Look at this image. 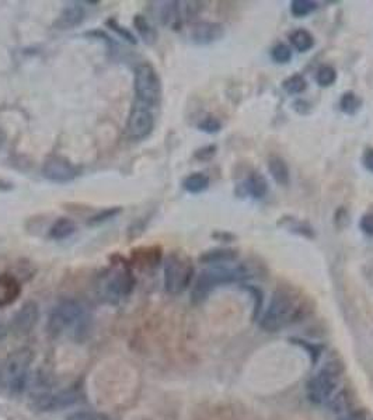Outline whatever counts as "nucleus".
Returning <instances> with one entry per match:
<instances>
[{"label": "nucleus", "instance_id": "obj_1", "mask_svg": "<svg viewBox=\"0 0 373 420\" xmlns=\"http://www.w3.org/2000/svg\"><path fill=\"white\" fill-rule=\"evenodd\" d=\"M312 311L309 299L291 286H280L262 314L260 327L267 332H280L299 321Z\"/></svg>", "mask_w": 373, "mask_h": 420}, {"label": "nucleus", "instance_id": "obj_2", "mask_svg": "<svg viewBox=\"0 0 373 420\" xmlns=\"http://www.w3.org/2000/svg\"><path fill=\"white\" fill-rule=\"evenodd\" d=\"M250 277V269L246 265L211 266L196 276L191 290V301L192 304H202L215 289L223 285L242 282Z\"/></svg>", "mask_w": 373, "mask_h": 420}, {"label": "nucleus", "instance_id": "obj_3", "mask_svg": "<svg viewBox=\"0 0 373 420\" xmlns=\"http://www.w3.org/2000/svg\"><path fill=\"white\" fill-rule=\"evenodd\" d=\"M98 292L109 303H118L135 289V276L131 262L114 257L110 266L98 276Z\"/></svg>", "mask_w": 373, "mask_h": 420}, {"label": "nucleus", "instance_id": "obj_4", "mask_svg": "<svg viewBox=\"0 0 373 420\" xmlns=\"http://www.w3.org/2000/svg\"><path fill=\"white\" fill-rule=\"evenodd\" d=\"M86 308L75 299L60 300L49 312L47 331L52 338H58L65 332L75 329L82 332L87 324Z\"/></svg>", "mask_w": 373, "mask_h": 420}, {"label": "nucleus", "instance_id": "obj_5", "mask_svg": "<svg viewBox=\"0 0 373 420\" xmlns=\"http://www.w3.org/2000/svg\"><path fill=\"white\" fill-rule=\"evenodd\" d=\"M164 289L168 294L179 296L192 283L195 268L191 258L183 251H173L164 259Z\"/></svg>", "mask_w": 373, "mask_h": 420}, {"label": "nucleus", "instance_id": "obj_6", "mask_svg": "<svg viewBox=\"0 0 373 420\" xmlns=\"http://www.w3.org/2000/svg\"><path fill=\"white\" fill-rule=\"evenodd\" d=\"M133 91L137 104L155 111L161 102V80L157 70L148 62L139 63L133 73Z\"/></svg>", "mask_w": 373, "mask_h": 420}, {"label": "nucleus", "instance_id": "obj_7", "mask_svg": "<svg viewBox=\"0 0 373 420\" xmlns=\"http://www.w3.org/2000/svg\"><path fill=\"white\" fill-rule=\"evenodd\" d=\"M32 362L34 352L30 347H20L8 356L3 363L2 380L10 394L20 395L24 391Z\"/></svg>", "mask_w": 373, "mask_h": 420}, {"label": "nucleus", "instance_id": "obj_8", "mask_svg": "<svg viewBox=\"0 0 373 420\" xmlns=\"http://www.w3.org/2000/svg\"><path fill=\"white\" fill-rule=\"evenodd\" d=\"M155 16L157 20L174 31L184 27L185 23L192 21L203 9L205 3L202 2H156Z\"/></svg>", "mask_w": 373, "mask_h": 420}, {"label": "nucleus", "instance_id": "obj_9", "mask_svg": "<svg viewBox=\"0 0 373 420\" xmlns=\"http://www.w3.org/2000/svg\"><path fill=\"white\" fill-rule=\"evenodd\" d=\"M341 364L327 363L308 384V397L316 405H323L334 397L341 378Z\"/></svg>", "mask_w": 373, "mask_h": 420}, {"label": "nucleus", "instance_id": "obj_10", "mask_svg": "<svg viewBox=\"0 0 373 420\" xmlns=\"http://www.w3.org/2000/svg\"><path fill=\"white\" fill-rule=\"evenodd\" d=\"M155 125L156 118L153 110L133 102L126 118V136L131 140H135V142H141V140H145L152 135V132L155 130Z\"/></svg>", "mask_w": 373, "mask_h": 420}, {"label": "nucleus", "instance_id": "obj_11", "mask_svg": "<svg viewBox=\"0 0 373 420\" xmlns=\"http://www.w3.org/2000/svg\"><path fill=\"white\" fill-rule=\"evenodd\" d=\"M43 177L54 184H67L78 178V167L65 156L52 154L43 164Z\"/></svg>", "mask_w": 373, "mask_h": 420}, {"label": "nucleus", "instance_id": "obj_12", "mask_svg": "<svg viewBox=\"0 0 373 420\" xmlns=\"http://www.w3.org/2000/svg\"><path fill=\"white\" fill-rule=\"evenodd\" d=\"M225 25L218 21H195L188 28V38L196 45H210L225 37Z\"/></svg>", "mask_w": 373, "mask_h": 420}, {"label": "nucleus", "instance_id": "obj_13", "mask_svg": "<svg viewBox=\"0 0 373 420\" xmlns=\"http://www.w3.org/2000/svg\"><path fill=\"white\" fill-rule=\"evenodd\" d=\"M40 321V307L36 301H25L10 321V329L19 335H28Z\"/></svg>", "mask_w": 373, "mask_h": 420}, {"label": "nucleus", "instance_id": "obj_14", "mask_svg": "<svg viewBox=\"0 0 373 420\" xmlns=\"http://www.w3.org/2000/svg\"><path fill=\"white\" fill-rule=\"evenodd\" d=\"M86 19V9L82 2H69L63 6L59 16L56 17L54 27L56 30H72L79 27Z\"/></svg>", "mask_w": 373, "mask_h": 420}, {"label": "nucleus", "instance_id": "obj_15", "mask_svg": "<svg viewBox=\"0 0 373 420\" xmlns=\"http://www.w3.org/2000/svg\"><path fill=\"white\" fill-rule=\"evenodd\" d=\"M163 259V250L157 245H152V247H139L132 251L131 257V265L132 268L137 266L139 269H155L160 265Z\"/></svg>", "mask_w": 373, "mask_h": 420}, {"label": "nucleus", "instance_id": "obj_16", "mask_svg": "<svg viewBox=\"0 0 373 420\" xmlns=\"http://www.w3.org/2000/svg\"><path fill=\"white\" fill-rule=\"evenodd\" d=\"M239 259V250L236 248H227V247H219L212 248L205 253H202L198 258V261L203 265H211V266H221L233 264Z\"/></svg>", "mask_w": 373, "mask_h": 420}, {"label": "nucleus", "instance_id": "obj_17", "mask_svg": "<svg viewBox=\"0 0 373 420\" xmlns=\"http://www.w3.org/2000/svg\"><path fill=\"white\" fill-rule=\"evenodd\" d=\"M21 294V283L10 273L0 275V308L13 304Z\"/></svg>", "mask_w": 373, "mask_h": 420}, {"label": "nucleus", "instance_id": "obj_18", "mask_svg": "<svg viewBox=\"0 0 373 420\" xmlns=\"http://www.w3.org/2000/svg\"><path fill=\"white\" fill-rule=\"evenodd\" d=\"M277 226L284 229V230H286V231H289V233H292V234L304 237V238H308V240H315L316 238L315 227L309 222L302 220V219L291 216V215L282 216L278 220Z\"/></svg>", "mask_w": 373, "mask_h": 420}, {"label": "nucleus", "instance_id": "obj_19", "mask_svg": "<svg viewBox=\"0 0 373 420\" xmlns=\"http://www.w3.org/2000/svg\"><path fill=\"white\" fill-rule=\"evenodd\" d=\"M268 171L271 174L273 180L281 185V187H288L291 184V170L285 159H282L278 154H271L267 161Z\"/></svg>", "mask_w": 373, "mask_h": 420}, {"label": "nucleus", "instance_id": "obj_20", "mask_svg": "<svg viewBox=\"0 0 373 420\" xmlns=\"http://www.w3.org/2000/svg\"><path fill=\"white\" fill-rule=\"evenodd\" d=\"M242 188L245 194L251 196L253 199H262L267 196L269 185H268L267 178L261 172L251 171L246 177V180L243 181Z\"/></svg>", "mask_w": 373, "mask_h": 420}, {"label": "nucleus", "instance_id": "obj_21", "mask_svg": "<svg viewBox=\"0 0 373 420\" xmlns=\"http://www.w3.org/2000/svg\"><path fill=\"white\" fill-rule=\"evenodd\" d=\"M289 43L300 54L309 52L315 48L316 40L313 34L306 28H296L289 34Z\"/></svg>", "mask_w": 373, "mask_h": 420}, {"label": "nucleus", "instance_id": "obj_22", "mask_svg": "<svg viewBox=\"0 0 373 420\" xmlns=\"http://www.w3.org/2000/svg\"><path fill=\"white\" fill-rule=\"evenodd\" d=\"M78 231V224L75 220L69 218H59L54 222V224L49 229V238L55 241H63L66 238H71Z\"/></svg>", "mask_w": 373, "mask_h": 420}, {"label": "nucleus", "instance_id": "obj_23", "mask_svg": "<svg viewBox=\"0 0 373 420\" xmlns=\"http://www.w3.org/2000/svg\"><path fill=\"white\" fill-rule=\"evenodd\" d=\"M211 185V178L205 172H192L183 180V188L192 195L205 192Z\"/></svg>", "mask_w": 373, "mask_h": 420}, {"label": "nucleus", "instance_id": "obj_24", "mask_svg": "<svg viewBox=\"0 0 373 420\" xmlns=\"http://www.w3.org/2000/svg\"><path fill=\"white\" fill-rule=\"evenodd\" d=\"M133 27L141 35V38L145 41L148 45H153L157 43V30L155 25L149 21V19L144 14H137L133 17Z\"/></svg>", "mask_w": 373, "mask_h": 420}, {"label": "nucleus", "instance_id": "obj_25", "mask_svg": "<svg viewBox=\"0 0 373 420\" xmlns=\"http://www.w3.org/2000/svg\"><path fill=\"white\" fill-rule=\"evenodd\" d=\"M340 110L347 114V115H355L363 105V100L355 93V91H346L341 98L340 102Z\"/></svg>", "mask_w": 373, "mask_h": 420}, {"label": "nucleus", "instance_id": "obj_26", "mask_svg": "<svg viewBox=\"0 0 373 420\" xmlns=\"http://www.w3.org/2000/svg\"><path fill=\"white\" fill-rule=\"evenodd\" d=\"M282 89L291 95H297L308 90V80L303 75L295 73L282 82Z\"/></svg>", "mask_w": 373, "mask_h": 420}, {"label": "nucleus", "instance_id": "obj_27", "mask_svg": "<svg viewBox=\"0 0 373 420\" xmlns=\"http://www.w3.org/2000/svg\"><path fill=\"white\" fill-rule=\"evenodd\" d=\"M317 8L319 3L313 2V0H292L291 2V13L296 19L310 16L313 12L317 10Z\"/></svg>", "mask_w": 373, "mask_h": 420}, {"label": "nucleus", "instance_id": "obj_28", "mask_svg": "<svg viewBox=\"0 0 373 420\" xmlns=\"http://www.w3.org/2000/svg\"><path fill=\"white\" fill-rule=\"evenodd\" d=\"M122 213V207L120 206H114V207H106L103 210H100V212H97L95 215H93L89 220H87V224L94 227V226H100V224H104L113 219H115L118 215Z\"/></svg>", "mask_w": 373, "mask_h": 420}, {"label": "nucleus", "instance_id": "obj_29", "mask_svg": "<svg viewBox=\"0 0 373 420\" xmlns=\"http://www.w3.org/2000/svg\"><path fill=\"white\" fill-rule=\"evenodd\" d=\"M196 128L198 130L203 132V133H208V135H215V133H219L223 128V124L222 121L214 115V114H207L203 115L198 124H196Z\"/></svg>", "mask_w": 373, "mask_h": 420}, {"label": "nucleus", "instance_id": "obj_30", "mask_svg": "<svg viewBox=\"0 0 373 420\" xmlns=\"http://www.w3.org/2000/svg\"><path fill=\"white\" fill-rule=\"evenodd\" d=\"M337 70L331 65H321L317 69L316 73V82L320 87L327 89L331 87L337 82Z\"/></svg>", "mask_w": 373, "mask_h": 420}, {"label": "nucleus", "instance_id": "obj_31", "mask_svg": "<svg viewBox=\"0 0 373 420\" xmlns=\"http://www.w3.org/2000/svg\"><path fill=\"white\" fill-rule=\"evenodd\" d=\"M106 25H107L111 31H114L121 40H124V41H126V43H129V44H132V45H137V44H138V40H137V37H135V35H133V32H131L129 28H126L125 25L120 24L117 19H109V20L106 21Z\"/></svg>", "mask_w": 373, "mask_h": 420}, {"label": "nucleus", "instance_id": "obj_32", "mask_svg": "<svg viewBox=\"0 0 373 420\" xmlns=\"http://www.w3.org/2000/svg\"><path fill=\"white\" fill-rule=\"evenodd\" d=\"M271 59H273L275 63L278 65H286L292 60V49L284 44V43H278L271 49Z\"/></svg>", "mask_w": 373, "mask_h": 420}, {"label": "nucleus", "instance_id": "obj_33", "mask_svg": "<svg viewBox=\"0 0 373 420\" xmlns=\"http://www.w3.org/2000/svg\"><path fill=\"white\" fill-rule=\"evenodd\" d=\"M83 35H84V37L90 38V40H97V41L104 43L106 47L109 48V52H111V55H114V54L117 52V51H115V48H117L115 41L110 37V35H109L106 31L95 28V30H91V31H86Z\"/></svg>", "mask_w": 373, "mask_h": 420}, {"label": "nucleus", "instance_id": "obj_34", "mask_svg": "<svg viewBox=\"0 0 373 420\" xmlns=\"http://www.w3.org/2000/svg\"><path fill=\"white\" fill-rule=\"evenodd\" d=\"M66 420H110L109 416L103 412L97 410H76L67 415Z\"/></svg>", "mask_w": 373, "mask_h": 420}, {"label": "nucleus", "instance_id": "obj_35", "mask_svg": "<svg viewBox=\"0 0 373 420\" xmlns=\"http://www.w3.org/2000/svg\"><path fill=\"white\" fill-rule=\"evenodd\" d=\"M292 342L296 343V345H299V346H302L304 350H308L313 363H316V362L319 360L320 353H321V347H320V346L312 345V343H309V342H306V340H302V339H297V338L292 339Z\"/></svg>", "mask_w": 373, "mask_h": 420}, {"label": "nucleus", "instance_id": "obj_36", "mask_svg": "<svg viewBox=\"0 0 373 420\" xmlns=\"http://www.w3.org/2000/svg\"><path fill=\"white\" fill-rule=\"evenodd\" d=\"M216 152H218L216 145H207V146L198 149L194 153V157L198 161H210V160H212L216 156Z\"/></svg>", "mask_w": 373, "mask_h": 420}, {"label": "nucleus", "instance_id": "obj_37", "mask_svg": "<svg viewBox=\"0 0 373 420\" xmlns=\"http://www.w3.org/2000/svg\"><path fill=\"white\" fill-rule=\"evenodd\" d=\"M359 229L363 234L373 237V212H368L359 219Z\"/></svg>", "mask_w": 373, "mask_h": 420}, {"label": "nucleus", "instance_id": "obj_38", "mask_svg": "<svg viewBox=\"0 0 373 420\" xmlns=\"http://www.w3.org/2000/svg\"><path fill=\"white\" fill-rule=\"evenodd\" d=\"M245 290H247L250 294H253L256 297V305H254V318H257L260 315V311H261V307H262V293L260 289H257L256 286H247L245 285L243 286Z\"/></svg>", "mask_w": 373, "mask_h": 420}, {"label": "nucleus", "instance_id": "obj_39", "mask_svg": "<svg viewBox=\"0 0 373 420\" xmlns=\"http://www.w3.org/2000/svg\"><path fill=\"white\" fill-rule=\"evenodd\" d=\"M334 222H335V226L338 229H343L346 227L348 223H350V215H348V210L346 207H340L337 209L335 212V216H334Z\"/></svg>", "mask_w": 373, "mask_h": 420}, {"label": "nucleus", "instance_id": "obj_40", "mask_svg": "<svg viewBox=\"0 0 373 420\" xmlns=\"http://www.w3.org/2000/svg\"><path fill=\"white\" fill-rule=\"evenodd\" d=\"M362 165L366 171L373 174V148H368L362 154Z\"/></svg>", "mask_w": 373, "mask_h": 420}, {"label": "nucleus", "instance_id": "obj_41", "mask_svg": "<svg viewBox=\"0 0 373 420\" xmlns=\"http://www.w3.org/2000/svg\"><path fill=\"white\" fill-rule=\"evenodd\" d=\"M212 238H215L216 241L221 242H231L236 240V235L230 231H225V230H216L212 233Z\"/></svg>", "mask_w": 373, "mask_h": 420}, {"label": "nucleus", "instance_id": "obj_42", "mask_svg": "<svg viewBox=\"0 0 373 420\" xmlns=\"http://www.w3.org/2000/svg\"><path fill=\"white\" fill-rule=\"evenodd\" d=\"M363 419H365L363 412H352V413L344 416V417L340 419V420H363Z\"/></svg>", "mask_w": 373, "mask_h": 420}, {"label": "nucleus", "instance_id": "obj_43", "mask_svg": "<svg viewBox=\"0 0 373 420\" xmlns=\"http://www.w3.org/2000/svg\"><path fill=\"white\" fill-rule=\"evenodd\" d=\"M10 189H13V184L10 181L0 178V192H8Z\"/></svg>", "mask_w": 373, "mask_h": 420}, {"label": "nucleus", "instance_id": "obj_44", "mask_svg": "<svg viewBox=\"0 0 373 420\" xmlns=\"http://www.w3.org/2000/svg\"><path fill=\"white\" fill-rule=\"evenodd\" d=\"M6 140H8V135H6L5 129L0 126V150H2L3 146L6 145Z\"/></svg>", "mask_w": 373, "mask_h": 420}, {"label": "nucleus", "instance_id": "obj_45", "mask_svg": "<svg viewBox=\"0 0 373 420\" xmlns=\"http://www.w3.org/2000/svg\"><path fill=\"white\" fill-rule=\"evenodd\" d=\"M5 335H6V329H5V327L2 324H0V339L5 338Z\"/></svg>", "mask_w": 373, "mask_h": 420}]
</instances>
